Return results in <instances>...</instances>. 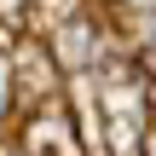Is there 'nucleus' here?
<instances>
[{
  "mask_svg": "<svg viewBox=\"0 0 156 156\" xmlns=\"http://www.w3.org/2000/svg\"><path fill=\"white\" fill-rule=\"evenodd\" d=\"M0 156H23V151H17V145H6V151H0Z\"/></svg>",
  "mask_w": 156,
  "mask_h": 156,
  "instance_id": "f257e3e1",
  "label": "nucleus"
}]
</instances>
